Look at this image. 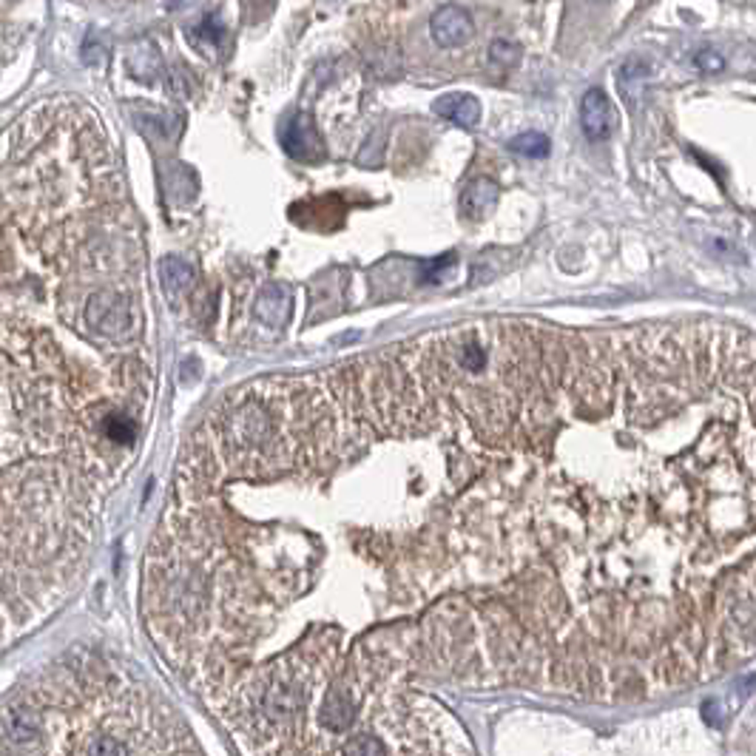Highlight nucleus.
Listing matches in <instances>:
<instances>
[{"instance_id":"obj_11","label":"nucleus","mask_w":756,"mask_h":756,"mask_svg":"<svg viewBox=\"0 0 756 756\" xmlns=\"http://www.w3.org/2000/svg\"><path fill=\"white\" fill-rule=\"evenodd\" d=\"M697 63H699L706 72H722V58H720V54L702 51V54H697Z\"/></svg>"},{"instance_id":"obj_5","label":"nucleus","mask_w":756,"mask_h":756,"mask_svg":"<svg viewBox=\"0 0 756 756\" xmlns=\"http://www.w3.org/2000/svg\"><path fill=\"white\" fill-rule=\"evenodd\" d=\"M432 112L444 120H450V123H455V126H461V128H475L481 123L478 97H472V94H464V91L441 94V97L432 103Z\"/></svg>"},{"instance_id":"obj_3","label":"nucleus","mask_w":756,"mask_h":756,"mask_svg":"<svg viewBox=\"0 0 756 756\" xmlns=\"http://www.w3.org/2000/svg\"><path fill=\"white\" fill-rule=\"evenodd\" d=\"M429 35H432V40H436L438 46L458 49V46H464V43H469V40H472V35H475V23H472V18L467 15L461 6L447 4V6H441L436 15H432Z\"/></svg>"},{"instance_id":"obj_2","label":"nucleus","mask_w":756,"mask_h":756,"mask_svg":"<svg viewBox=\"0 0 756 756\" xmlns=\"http://www.w3.org/2000/svg\"><path fill=\"white\" fill-rule=\"evenodd\" d=\"M282 148L293 159H307V162L324 159V140L313 126V117L305 112L293 114L285 123V128H282Z\"/></svg>"},{"instance_id":"obj_10","label":"nucleus","mask_w":756,"mask_h":756,"mask_svg":"<svg viewBox=\"0 0 756 756\" xmlns=\"http://www.w3.org/2000/svg\"><path fill=\"white\" fill-rule=\"evenodd\" d=\"M521 58H523V49L518 43H509V40H495V43L490 46V60L495 66H504V69L518 66Z\"/></svg>"},{"instance_id":"obj_4","label":"nucleus","mask_w":756,"mask_h":756,"mask_svg":"<svg viewBox=\"0 0 756 756\" xmlns=\"http://www.w3.org/2000/svg\"><path fill=\"white\" fill-rule=\"evenodd\" d=\"M580 126L589 140H606L614 128V108L603 89H589L580 103Z\"/></svg>"},{"instance_id":"obj_9","label":"nucleus","mask_w":756,"mask_h":756,"mask_svg":"<svg viewBox=\"0 0 756 756\" xmlns=\"http://www.w3.org/2000/svg\"><path fill=\"white\" fill-rule=\"evenodd\" d=\"M509 151H515L521 157H529V159H544L552 151V143L546 134L540 131H523L518 137L509 140Z\"/></svg>"},{"instance_id":"obj_1","label":"nucleus","mask_w":756,"mask_h":756,"mask_svg":"<svg viewBox=\"0 0 756 756\" xmlns=\"http://www.w3.org/2000/svg\"><path fill=\"white\" fill-rule=\"evenodd\" d=\"M753 342L481 321L231 390L180 455L145 617L242 753L421 683L643 699L753 654Z\"/></svg>"},{"instance_id":"obj_8","label":"nucleus","mask_w":756,"mask_h":756,"mask_svg":"<svg viewBox=\"0 0 756 756\" xmlns=\"http://www.w3.org/2000/svg\"><path fill=\"white\" fill-rule=\"evenodd\" d=\"M159 279H162V288H166V293L171 296H182L194 288V267L182 262L180 256H166V259L159 262Z\"/></svg>"},{"instance_id":"obj_6","label":"nucleus","mask_w":756,"mask_h":756,"mask_svg":"<svg viewBox=\"0 0 756 756\" xmlns=\"http://www.w3.org/2000/svg\"><path fill=\"white\" fill-rule=\"evenodd\" d=\"M498 197H501V188H498L495 180L475 177L461 194V211H464V216H469V220H483V216L495 208Z\"/></svg>"},{"instance_id":"obj_7","label":"nucleus","mask_w":756,"mask_h":756,"mask_svg":"<svg viewBox=\"0 0 756 756\" xmlns=\"http://www.w3.org/2000/svg\"><path fill=\"white\" fill-rule=\"evenodd\" d=\"M293 310V296L282 285H267L256 299V316L267 328H282Z\"/></svg>"}]
</instances>
